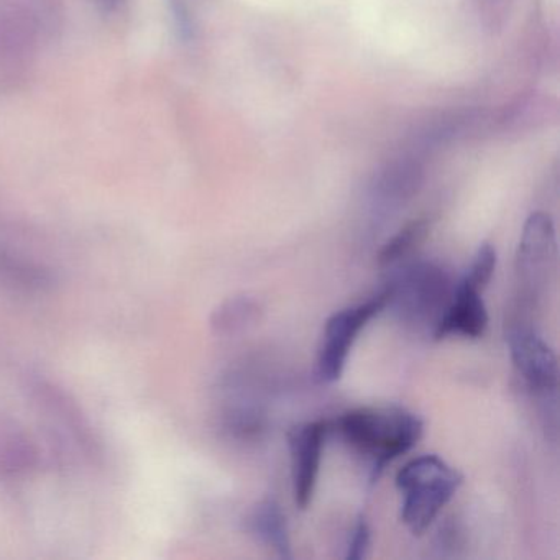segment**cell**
Listing matches in <instances>:
<instances>
[{"label": "cell", "mask_w": 560, "mask_h": 560, "mask_svg": "<svg viewBox=\"0 0 560 560\" xmlns=\"http://www.w3.org/2000/svg\"><path fill=\"white\" fill-rule=\"evenodd\" d=\"M330 429L363 455L376 474L418 444L424 424L415 412L399 406H369L343 412Z\"/></svg>", "instance_id": "1"}, {"label": "cell", "mask_w": 560, "mask_h": 560, "mask_svg": "<svg viewBox=\"0 0 560 560\" xmlns=\"http://www.w3.org/2000/svg\"><path fill=\"white\" fill-rule=\"evenodd\" d=\"M401 493V521L415 536L429 529L442 508L464 483V475L438 455H421L396 474Z\"/></svg>", "instance_id": "2"}, {"label": "cell", "mask_w": 560, "mask_h": 560, "mask_svg": "<svg viewBox=\"0 0 560 560\" xmlns=\"http://www.w3.org/2000/svg\"><path fill=\"white\" fill-rule=\"evenodd\" d=\"M452 291L447 273L428 261L406 268L398 280L386 288L388 304H395L406 320L416 324L432 320L434 326L447 307Z\"/></svg>", "instance_id": "3"}, {"label": "cell", "mask_w": 560, "mask_h": 560, "mask_svg": "<svg viewBox=\"0 0 560 560\" xmlns=\"http://www.w3.org/2000/svg\"><path fill=\"white\" fill-rule=\"evenodd\" d=\"M386 306L388 293L383 290L365 303L337 311L327 319L317 350V375L323 382L334 383L342 376L357 337Z\"/></svg>", "instance_id": "4"}, {"label": "cell", "mask_w": 560, "mask_h": 560, "mask_svg": "<svg viewBox=\"0 0 560 560\" xmlns=\"http://www.w3.org/2000/svg\"><path fill=\"white\" fill-rule=\"evenodd\" d=\"M511 360L527 386L539 395H556L559 363L552 347L526 324H514L506 334Z\"/></svg>", "instance_id": "5"}, {"label": "cell", "mask_w": 560, "mask_h": 560, "mask_svg": "<svg viewBox=\"0 0 560 560\" xmlns=\"http://www.w3.org/2000/svg\"><path fill=\"white\" fill-rule=\"evenodd\" d=\"M330 432L329 422L314 421L296 425L288 434L291 454L294 503L306 510L313 501L319 477L324 445Z\"/></svg>", "instance_id": "6"}, {"label": "cell", "mask_w": 560, "mask_h": 560, "mask_svg": "<svg viewBox=\"0 0 560 560\" xmlns=\"http://www.w3.org/2000/svg\"><path fill=\"white\" fill-rule=\"evenodd\" d=\"M487 327L488 311L481 298V291L465 283L460 278L432 334L438 340L447 339V337L480 339L487 332Z\"/></svg>", "instance_id": "7"}, {"label": "cell", "mask_w": 560, "mask_h": 560, "mask_svg": "<svg viewBox=\"0 0 560 560\" xmlns=\"http://www.w3.org/2000/svg\"><path fill=\"white\" fill-rule=\"evenodd\" d=\"M556 229L552 219L544 212H534L524 224L517 250V271L527 284L534 287L556 257Z\"/></svg>", "instance_id": "8"}, {"label": "cell", "mask_w": 560, "mask_h": 560, "mask_svg": "<svg viewBox=\"0 0 560 560\" xmlns=\"http://www.w3.org/2000/svg\"><path fill=\"white\" fill-rule=\"evenodd\" d=\"M37 460V445L31 435L18 421L0 415V477L27 474Z\"/></svg>", "instance_id": "9"}, {"label": "cell", "mask_w": 560, "mask_h": 560, "mask_svg": "<svg viewBox=\"0 0 560 560\" xmlns=\"http://www.w3.org/2000/svg\"><path fill=\"white\" fill-rule=\"evenodd\" d=\"M0 283L25 293H44L54 287L55 278L44 265L0 247Z\"/></svg>", "instance_id": "10"}, {"label": "cell", "mask_w": 560, "mask_h": 560, "mask_svg": "<svg viewBox=\"0 0 560 560\" xmlns=\"http://www.w3.org/2000/svg\"><path fill=\"white\" fill-rule=\"evenodd\" d=\"M247 527L252 536L273 550L278 556L291 557L290 529L287 516L275 500H264L248 514Z\"/></svg>", "instance_id": "11"}, {"label": "cell", "mask_w": 560, "mask_h": 560, "mask_svg": "<svg viewBox=\"0 0 560 560\" xmlns=\"http://www.w3.org/2000/svg\"><path fill=\"white\" fill-rule=\"evenodd\" d=\"M258 304L247 296L232 298L212 314L211 326L218 334H232L244 329L257 317Z\"/></svg>", "instance_id": "12"}, {"label": "cell", "mask_w": 560, "mask_h": 560, "mask_svg": "<svg viewBox=\"0 0 560 560\" xmlns=\"http://www.w3.org/2000/svg\"><path fill=\"white\" fill-rule=\"evenodd\" d=\"M428 232L429 224L424 219L409 222L398 234L393 235V237L386 242L385 247L380 252V264L393 265L408 257V255H411L412 252L416 250L419 244L424 242Z\"/></svg>", "instance_id": "13"}, {"label": "cell", "mask_w": 560, "mask_h": 560, "mask_svg": "<svg viewBox=\"0 0 560 560\" xmlns=\"http://www.w3.org/2000/svg\"><path fill=\"white\" fill-rule=\"evenodd\" d=\"M494 268H497V250L493 245H480L462 280L483 293L493 277Z\"/></svg>", "instance_id": "14"}, {"label": "cell", "mask_w": 560, "mask_h": 560, "mask_svg": "<svg viewBox=\"0 0 560 560\" xmlns=\"http://www.w3.org/2000/svg\"><path fill=\"white\" fill-rule=\"evenodd\" d=\"M370 527L365 520H360L357 526L353 527L352 536H350L349 544H347L346 559L360 560L366 556V550L370 547Z\"/></svg>", "instance_id": "15"}, {"label": "cell", "mask_w": 560, "mask_h": 560, "mask_svg": "<svg viewBox=\"0 0 560 560\" xmlns=\"http://www.w3.org/2000/svg\"><path fill=\"white\" fill-rule=\"evenodd\" d=\"M97 4H100L101 8L106 9V11H114V9L124 4V0H97Z\"/></svg>", "instance_id": "16"}]
</instances>
